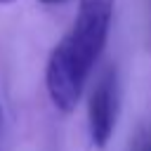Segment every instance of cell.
Wrapping results in <instances>:
<instances>
[{
	"mask_svg": "<svg viewBox=\"0 0 151 151\" xmlns=\"http://www.w3.org/2000/svg\"><path fill=\"white\" fill-rule=\"evenodd\" d=\"M116 0H78V17L52 47L45 64V90L59 113H73L104 54Z\"/></svg>",
	"mask_w": 151,
	"mask_h": 151,
	"instance_id": "obj_1",
	"label": "cell"
},
{
	"mask_svg": "<svg viewBox=\"0 0 151 151\" xmlns=\"http://www.w3.org/2000/svg\"><path fill=\"white\" fill-rule=\"evenodd\" d=\"M116 120H118V78L116 68L109 66L101 71L87 97V132L90 144L94 149L99 151L106 149V144L113 137Z\"/></svg>",
	"mask_w": 151,
	"mask_h": 151,
	"instance_id": "obj_2",
	"label": "cell"
},
{
	"mask_svg": "<svg viewBox=\"0 0 151 151\" xmlns=\"http://www.w3.org/2000/svg\"><path fill=\"white\" fill-rule=\"evenodd\" d=\"M132 151H151V130L144 127L134 134V142H132Z\"/></svg>",
	"mask_w": 151,
	"mask_h": 151,
	"instance_id": "obj_3",
	"label": "cell"
},
{
	"mask_svg": "<svg viewBox=\"0 0 151 151\" xmlns=\"http://www.w3.org/2000/svg\"><path fill=\"white\" fill-rule=\"evenodd\" d=\"M40 5H47V7H52V5H64V2H68V0H38Z\"/></svg>",
	"mask_w": 151,
	"mask_h": 151,
	"instance_id": "obj_4",
	"label": "cell"
},
{
	"mask_svg": "<svg viewBox=\"0 0 151 151\" xmlns=\"http://www.w3.org/2000/svg\"><path fill=\"white\" fill-rule=\"evenodd\" d=\"M17 0H0V7H7V5H14Z\"/></svg>",
	"mask_w": 151,
	"mask_h": 151,
	"instance_id": "obj_5",
	"label": "cell"
},
{
	"mask_svg": "<svg viewBox=\"0 0 151 151\" xmlns=\"http://www.w3.org/2000/svg\"><path fill=\"white\" fill-rule=\"evenodd\" d=\"M0 127H2V106H0Z\"/></svg>",
	"mask_w": 151,
	"mask_h": 151,
	"instance_id": "obj_6",
	"label": "cell"
}]
</instances>
